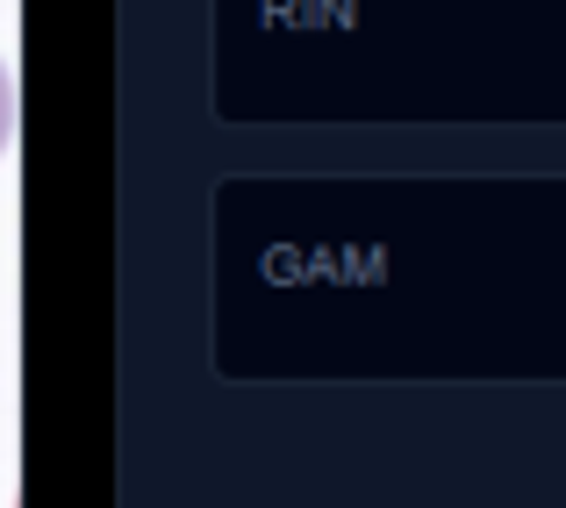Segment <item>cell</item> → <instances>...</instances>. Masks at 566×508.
<instances>
[{
	"label": "cell",
	"instance_id": "cell-1",
	"mask_svg": "<svg viewBox=\"0 0 566 508\" xmlns=\"http://www.w3.org/2000/svg\"><path fill=\"white\" fill-rule=\"evenodd\" d=\"M8 144H14V72L0 57V158H8Z\"/></svg>",
	"mask_w": 566,
	"mask_h": 508
}]
</instances>
